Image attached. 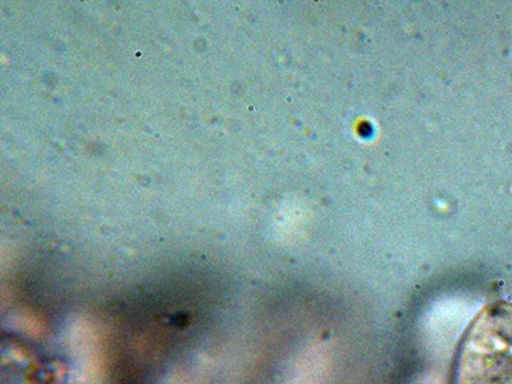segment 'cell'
Masks as SVG:
<instances>
[{"instance_id":"1","label":"cell","mask_w":512,"mask_h":384,"mask_svg":"<svg viewBox=\"0 0 512 384\" xmlns=\"http://www.w3.org/2000/svg\"><path fill=\"white\" fill-rule=\"evenodd\" d=\"M451 384H512V305L479 313L457 350Z\"/></svg>"}]
</instances>
